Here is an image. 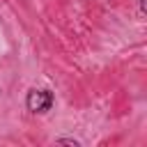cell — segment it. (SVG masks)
Returning <instances> with one entry per match:
<instances>
[{"instance_id":"6da1fadb","label":"cell","mask_w":147,"mask_h":147,"mask_svg":"<svg viewBox=\"0 0 147 147\" xmlns=\"http://www.w3.org/2000/svg\"><path fill=\"white\" fill-rule=\"evenodd\" d=\"M53 103H55V94H53L48 87H44V90H37V87L28 90L25 106H28L30 113H39V115H44V113H48V110L53 108Z\"/></svg>"},{"instance_id":"7a4b0ae2","label":"cell","mask_w":147,"mask_h":147,"mask_svg":"<svg viewBox=\"0 0 147 147\" xmlns=\"http://www.w3.org/2000/svg\"><path fill=\"white\" fill-rule=\"evenodd\" d=\"M55 142H57V145H74V147H80V142H78L76 138H57Z\"/></svg>"},{"instance_id":"3957f363","label":"cell","mask_w":147,"mask_h":147,"mask_svg":"<svg viewBox=\"0 0 147 147\" xmlns=\"http://www.w3.org/2000/svg\"><path fill=\"white\" fill-rule=\"evenodd\" d=\"M138 5H140V11L145 14V11H147V7H145V0H138Z\"/></svg>"}]
</instances>
